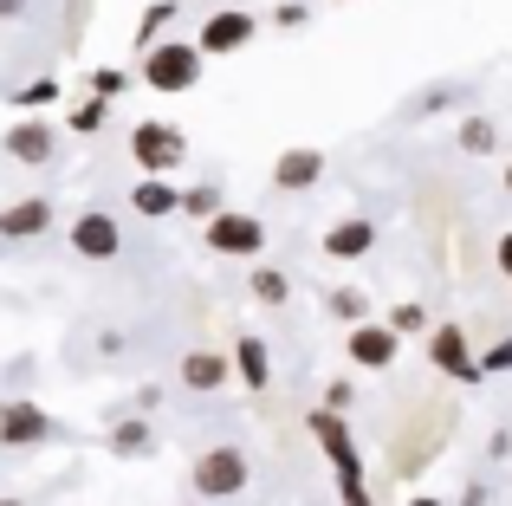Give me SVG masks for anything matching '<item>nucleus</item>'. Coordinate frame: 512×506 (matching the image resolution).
<instances>
[{
	"mask_svg": "<svg viewBox=\"0 0 512 506\" xmlns=\"http://www.w3.org/2000/svg\"><path fill=\"white\" fill-rule=\"evenodd\" d=\"M201 72H208V52L195 46V39H156V46H143V85L175 98V91H195Z\"/></svg>",
	"mask_w": 512,
	"mask_h": 506,
	"instance_id": "1",
	"label": "nucleus"
},
{
	"mask_svg": "<svg viewBox=\"0 0 512 506\" xmlns=\"http://www.w3.org/2000/svg\"><path fill=\"white\" fill-rule=\"evenodd\" d=\"M247 481H253L247 448L221 442V448H201L195 455V500H234V494H247Z\"/></svg>",
	"mask_w": 512,
	"mask_h": 506,
	"instance_id": "2",
	"label": "nucleus"
},
{
	"mask_svg": "<svg viewBox=\"0 0 512 506\" xmlns=\"http://www.w3.org/2000/svg\"><path fill=\"white\" fill-rule=\"evenodd\" d=\"M201 241H208V253H221V260H260L266 221L260 215H240V208H221V215L201 221Z\"/></svg>",
	"mask_w": 512,
	"mask_h": 506,
	"instance_id": "3",
	"label": "nucleus"
},
{
	"mask_svg": "<svg viewBox=\"0 0 512 506\" xmlns=\"http://www.w3.org/2000/svg\"><path fill=\"white\" fill-rule=\"evenodd\" d=\"M130 156H137L143 176H175L188 163V137L175 124H163V117H150V124L130 130Z\"/></svg>",
	"mask_w": 512,
	"mask_h": 506,
	"instance_id": "4",
	"label": "nucleus"
},
{
	"mask_svg": "<svg viewBox=\"0 0 512 506\" xmlns=\"http://www.w3.org/2000/svg\"><path fill=\"white\" fill-rule=\"evenodd\" d=\"M253 33H260V20H253L247 7H221V13H208V20H201L195 46L208 52V59H234V52L253 46Z\"/></svg>",
	"mask_w": 512,
	"mask_h": 506,
	"instance_id": "5",
	"label": "nucleus"
},
{
	"mask_svg": "<svg viewBox=\"0 0 512 506\" xmlns=\"http://www.w3.org/2000/svg\"><path fill=\"white\" fill-rule=\"evenodd\" d=\"M305 429L318 435L325 461L338 468V481H363V455H357V442H350V422L338 416V409H312V416H305Z\"/></svg>",
	"mask_w": 512,
	"mask_h": 506,
	"instance_id": "6",
	"label": "nucleus"
},
{
	"mask_svg": "<svg viewBox=\"0 0 512 506\" xmlns=\"http://www.w3.org/2000/svg\"><path fill=\"white\" fill-rule=\"evenodd\" d=\"M65 241H72L78 260H117V253H124V228H117V215H104V208H85V215H72Z\"/></svg>",
	"mask_w": 512,
	"mask_h": 506,
	"instance_id": "7",
	"label": "nucleus"
},
{
	"mask_svg": "<svg viewBox=\"0 0 512 506\" xmlns=\"http://www.w3.org/2000/svg\"><path fill=\"white\" fill-rule=\"evenodd\" d=\"M428 364L448 370V377L467 383V390H474V383H487V377H480V357H474V344H467L461 325H435V331H428Z\"/></svg>",
	"mask_w": 512,
	"mask_h": 506,
	"instance_id": "8",
	"label": "nucleus"
},
{
	"mask_svg": "<svg viewBox=\"0 0 512 506\" xmlns=\"http://www.w3.org/2000/svg\"><path fill=\"white\" fill-rule=\"evenodd\" d=\"M39 442H52V416L33 396H7L0 403V448H39Z\"/></svg>",
	"mask_w": 512,
	"mask_h": 506,
	"instance_id": "9",
	"label": "nucleus"
},
{
	"mask_svg": "<svg viewBox=\"0 0 512 506\" xmlns=\"http://www.w3.org/2000/svg\"><path fill=\"white\" fill-rule=\"evenodd\" d=\"M396 351H402V338L389 325H376V318H357V325H350V364L357 370H389Z\"/></svg>",
	"mask_w": 512,
	"mask_h": 506,
	"instance_id": "10",
	"label": "nucleus"
},
{
	"mask_svg": "<svg viewBox=\"0 0 512 506\" xmlns=\"http://www.w3.org/2000/svg\"><path fill=\"white\" fill-rule=\"evenodd\" d=\"M7 156H13V163H26V169H46L52 156H59V130L39 124V117H20V124L7 130Z\"/></svg>",
	"mask_w": 512,
	"mask_h": 506,
	"instance_id": "11",
	"label": "nucleus"
},
{
	"mask_svg": "<svg viewBox=\"0 0 512 506\" xmlns=\"http://www.w3.org/2000/svg\"><path fill=\"white\" fill-rule=\"evenodd\" d=\"M52 228V202L46 195H20V202L0 208V241H39Z\"/></svg>",
	"mask_w": 512,
	"mask_h": 506,
	"instance_id": "12",
	"label": "nucleus"
},
{
	"mask_svg": "<svg viewBox=\"0 0 512 506\" xmlns=\"http://www.w3.org/2000/svg\"><path fill=\"white\" fill-rule=\"evenodd\" d=\"M318 176H325V150H279L273 156V189L279 195L318 189Z\"/></svg>",
	"mask_w": 512,
	"mask_h": 506,
	"instance_id": "13",
	"label": "nucleus"
},
{
	"mask_svg": "<svg viewBox=\"0 0 512 506\" xmlns=\"http://www.w3.org/2000/svg\"><path fill=\"white\" fill-rule=\"evenodd\" d=\"M376 247V221L370 215H344L325 228V260H363Z\"/></svg>",
	"mask_w": 512,
	"mask_h": 506,
	"instance_id": "14",
	"label": "nucleus"
},
{
	"mask_svg": "<svg viewBox=\"0 0 512 506\" xmlns=\"http://www.w3.org/2000/svg\"><path fill=\"white\" fill-rule=\"evenodd\" d=\"M227 364H234V377L247 383L253 396L273 390V351H266V338H253V331H247V338H234V357H227Z\"/></svg>",
	"mask_w": 512,
	"mask_h": 506,
	"instance_id": "15",
	"label": "nucleus"
},
{
	"mask_svg": "<svg viewBox=\"0 0 512 506\" xmlns=\"http://www.w3.org/2000/svg\"><path fill=\"white\" fill-rule=\"evenodd\" d=\"M227 377H234V364H227L221 351H201V344H195V351L182 357V383H188L195 396H214V390H221Z\"/></svg>",
	"mask_w": 512,
	"mask_h": 506,
	"instance_id": "16",
	"label": "nucleus"
},
{
	"mask_svg": "<svg viewBox=\"0 0 512 506\" xmlns=\"http://www.w3.org/2000/svg\"><path fill=\"white\" fill-rule=\"evenodd\" d=\"M130 208H137L143 221H169L175 208H182V189H169V176H137V189H130Z\"/></svg>",
	"mask_w": 512,
	"mask_h": 506,
	"instance_id": "17",
	"label": "nucleus"
},
{
	"mask_svg": "<svg viewBox=\"0 0 512 506\" xmlns=\"http://www.w3.org/2000/svg\"><path fill=\"white\" fill-rule=\"evenodd\" d=\"M111 455H117V461H150V455H156V435H150V422H143V416L117 422V429H111Z\"/></svg>",
	"mask_w": 512,
	"mask_h": 506,
	"instance_id": "18",
	"label": "nucleus"
},
{
	"mask_svg": "<svg viewBox=\"0 0 512 506\" xmlns=\"http://www.w3.org/2000/svg\"><path fill=\"white\" fill-rule=\"evenodd\" d=\"M454 143H461L467 156H493V150H500V130H493V117H461Z\"/></svg>",
	"mask_w": 512,
	"mask_h": 506,
	"instance_id": "19",
	"label": "nucleus"
},
{
	"mask_svg": "<svg viewBox=\"0 0 512 506\" xmlns=\"http://www.w3.org/2000/svg\"><path fill=\"white\" fill-rule=\"evenodd\" d=\"M221 208H227L221 182H195V189H182V208H175V215H188V221H208V215H221Z\"/></svg>",
	"mask_w": 512,
	"mask_h": 506,
	"instance_id": "20",
	"label": "nucleus"
},
{
	"mask_svg": "<svg viewBox=\"0 0 512 506\" xmlns=\"http://www.w3.org/2000/svg\"><path fill=\"white\" fill-rule=\"evenodd\" d=\"M247 292H253L260 305H286V299H292V279L279 273V266H253V273H247Z\"/></svg>",
	"mask_w": 512,
	"mask_h": 506,
	"instance_id": "21",
	"label": "nucleus"
},
{
	"mask_svg": "<svg viewBox=\"0 0 512 506\" xmlns=\"http://www.w3.org/2000/svg\"><path fill=\"white\" fill-rule=\"evenodd\" d=\"M325 312L344 318V325H357V318H370V299H363L357 286H338V292H325Z\"/></svg>",
	"mask_w": 512,
	"mask_h": 506,
	"instance_id": "22",
	"label": "nucleus"
},
{
	"mask_svg": "<svg viewBox=\"0 0 512 506\" xmlns=\"http://www.w3.org/2000/svg\"><path fill=\"white\" fill-rule=\"evenodd\" d=\"M59 98H65L59 78H33V85L13 91V104H20V111H46V104H59Z\"/></svg>",
	"mask_w": 512,
	"mask_h": 506,
	"instance_id": "23",
	"label": "nucleus"
},
{
	"mask_svg": "<svg viewBox=\"0 0 512 506\" xmlns=\"http://www.w3.org/2000/svg\"><path fill=\"white\" fill-rule=\"evenodd\" d=\"M169 20H175V0H156V7H143V20H137V46H156Z\"/></svg>",
	"mask_w": 512,
	"mask_h": 506,
	"instance_id": "24",
	"label": "nucleus"
},
{
	"mask_svg": "<svg viewBox=\"0 0 512 506\" xmlns=\"http://www.w3.org/2000/svg\"><path fill=\"white\" fill-rule=\"evenodd\" d=\"M104 117H111V98H85V104L72 111V130H78V137H98Z\"/></svg>",
	"mask_w": 512,
	"mask_h": 506,
	"instance_id": "25",
	"label": "nucleus"
},
{
	"mask_svg": "<svg viewBox=\"0 0 512 506\" xmlns=\"http://www.w3.org/2000/svg\"><path fill=\"white\" fill-rule=\"evenodd\" d=\"M124 91H130V72H117V65L91 72V98H124Z\"/></svg>",
	"mask_w": 512,
	"mask_h": 506,
	"instance_id": "26",
	"label": "nucleus"
},
{
	"mask_svg": "<svg viewBox=\"0 0 512 506\" xmlns=\"http://www.w3.org/2000/svg\"><path fill=\"white\" fill-rule=\"evenodd\" d=\"M383 325L396 331V338H415V331H428V312H422V305H396V312H389Z\"/></svg>",
	"mask_w": 512,
	"mask_h": 506,
	"instance_id": "27",
	"label": "nucleus"
},
{
	"mask_svg": "<svg viewBox=\"0 0 512 506\" xmlns=\"http://www.w3.org/2000/svg\"><path fill=\"white\" fill-rule=\"evenodd\" d=\"M500 370H512V338H500V344L480 351V377H500Z\"/></svg>",
	"mask_w": 512,
	"mask_h": 506,
	"instance_id": "28",
	"label": "nucleus"
},
{
	"mask_svg": "<svg viewBox=\"0 0 512 506\" xmlns=\"http://www.w3.org/2000/svg\"><path fill=\"white\" fill-rule=\"evenodd\" d=\"M350 403H357V383H350V377H331V383H325V409L350 416Z\"/></svg>",
	"mask_w": 512,
	"mask_h": 506,
	"instance_id": "29",
	"label": "nucleus"
},
{
	"mask_svg": "<svg viewBox=\"0 0 512 506\" xmlns=\"http://www.w3.org/2000/svg\"><path fill=\"white\" fill-rule=\"evenodd\" d=\"M305 13H312L305 0H286V7H273V26H305Z\"/></svg>",
	"mask_w": 512,
	"mask_h": 506,
	"instance_id": "30",
	"label": "nucleus"
},
{
	"mask_svg": "<svg viewBox=\"0 0 512 506\" xmlns=\"http://www.w3.org/2000/svg\"><path fill=\"white\" fill-rule=\"evenodd\" d=\"M338 500H344V506H376L370 494H363V481H338Z\"/></svg>",
	"mask_w": 512,
	"mask_h": 506,
	"instance_id": "31",
	"label": "nucleus"
},
{
	"mask_svg": "<svg viewBox=\"0 0 512 506\" xmlns=\"http://www.w3.org/2000/svg\"><path fill=\"white\" fill-rule=\"evenodd\" d=\"M493 260H500V273H506V279H512V228H506V234H500V247H493Z\"/></svg>",
	"mask_w": 512,
	"mask_h": 506,
	"instance_id": "32",
	"label": "nucleus"
},
{
	"mask_svg": "<svg viewBox=\"0 0 512 506\" xmlns=\"http://www.w3.org/2000/svg\"><path fill=\"white\" fill-rule=\"evenodd\" d=\"M26 13V0H0V20H20Z\"/></svg>",
	"mask_w": 512,
	"mask_h": 506,
	"instance_id": "33",
	"label": "nucleus"
},
{
	"mask_svg": "<svg viewBox=\"0 0 512 506\" xmlns=\"http://www.w3.org/2000/svg\"><path fill=\"white\" fill-rule=\"evenodd\" d=\"M409 506H448V500H435V494H422V500H409Z\"/></svg>",
	"mask_w": 512,
	"mask_h": 506,
	"instance_id": "34",
	"label": "nucleus"
},
{
	"mask_svg": "<svg viewBox=\"0 0 512 506\" xmlns=\"http://www.w3.org/2000/svg\"><path fill=\"white\" fill-rule=\"evenodd\" d=\"M506 195H512V163H506Z\"/></svg>",
	"mask_w": 512,
	"mask_h": 506,
	"instance_id": "35",
	"label": "nucleus"
},
{
	"mask_svg": "<svg viewBox=\"0 0 512 506\" xmlns=\"http://www.w3.org/2000/svg\"><path fill=\"white\" fill-rule=\"evenodd\" d=\"M182 506H208V500H182Z\"/></svg>",
	"mask_w": 512,
	"mask_h": 506,
	"instance_id": "36",
	"label": "nucleus"
},
{
	"mask_svg": "<svg viewBox=\"0 0 512 506\" xmlns=\"http://www.w3.org/2000/svg\"><path fill=\"white\" fill-rule=\"evenodd\" d=\"M0 506H26V500H0Z\"/></svg>",
	"mask_w": 512,
	"mask_h": 506,
	"instance_id": "37",
	"label": "nucleus"
}]
</instances>
